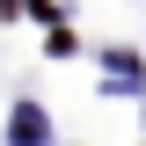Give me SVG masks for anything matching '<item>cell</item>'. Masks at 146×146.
Returning a JSON list of instances; mask_svg holds the SVG:
<instances>
[{"instance_id":"1","label":"cell","mask_w":146,"mask_h":146,"mask_svg":"<svg viewBox=\"0 0 146 146\" xmlns=\"http://www.w3.org/2000/svg\"><path fill=\"white\" fill-rule=\"evenodd\" d=\"M15 139L22 146H44V110H15Z\"/></svg>"}]
</instances>
